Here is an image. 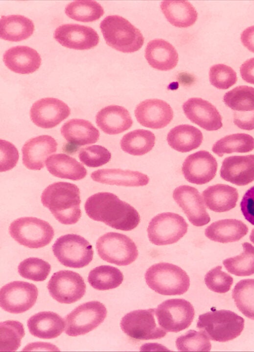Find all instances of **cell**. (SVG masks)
<instances>
[{"label":"cell","mask_w":254,"mask_h":352,"mask_svg":"<svg viewBox=\"0 0 254 352\" xmlns=\"http://www.w3.org/2000/svg\"><path fill=\"white\" fill-rule=\"evenodd\" d=\"M223 102L234 111V120L254 117V87L237 86L224 94Z\"/></svg>","instance_id":"4dcf8cb0"},{"label":"cell","mask_w":254,"mask_h":352,"mask_svg":"<svg viewBox=\"0 0 254 352\" xmlns=\"http://www.w3.org/2000/svg\"><path fill=\"white\" fill-rule=\"evenodd\" d=\"M240 72L242 79L247 83L254 84V58L246 60L241 65Z\"/></svg>","instance_id":"f907efd6"},{"label":"cell","mask_w":254,"mask_h":352,"mask_svg":"<svg viewBox=\"0 0 254 352\" xmlns=\"http://www.w3.org/2000/svg\"><path fill=\"white\" fill-rule=\"evenodd\" d=\"M221 269V266H217L209 270L205 275L204 282L211 291L219 293H224L230 290L233 283V278Z\"/></svg>","instance_id":"7dc6e473"},{"label":"cell","mask_w":254,"mask_h":352,"mask_svg":"<svg viewBox=\"0 0 254 352\" xmlns=\"http://www.w3.org/2000/svg\"><path fill=\"white\" fill-rule=\"evenodd\" d=\"M62 136L70 144L77 147L98 141L99 130L89 121L73 118L65 122L61 128Z\"/></svg>","instance_id":"83f0119b"},{"label":"cell","mask_w":254,"mask_h":352,"mask_svg":"<svg viewBox=\"0 0 254 352\" xmlns=\"http://www.w3.org/2000/svg\"><path fill=\"white\" fill-rule=\"evenodd\" d=\"M209 78L211 85L217 89L224 90L232 87L238 79L236 71L231 67L221 63L210 67Z\"/></svg>","instance_id":"f6af8a7d"},{"label":"cell","mask_w":254,"mask_h":352,"mask_svg":"<svg viewBox=\"0 0 254 352\" xmlns=\"http://www.w3.org/2000/svg\"><path fill=\"white\" fill-rule=\"evenodd\" d=\"M24 335V328L21 322L11 320L0 322V351H16Z\"/></svg>","instance_id":"b9f144b4"},{"label":"cell","mask_w":254,"mask_h":352,"mask_svg":"<svg viewBox=\"0 0 254 352\" xmlns=\"http://www.w3.org/2000/svg\"><path fill=\"white\" fill-rule=\"evenodd\" d=\"M52 250L55 256L64 266L81 268L92 260V245L81 235L69 234L59 237L54 242Z\"/></svg>","instance_id":"52a82bcc"},{"label":"cell","mask_w":254,"mask_h":352,"mask_svg":"<svg viewBox=\"0 0 254 352\" xmlns=\"http://www.w3.org/2000/svg\"><path fill=\"white\" fill-rule=\"evenodd\" d=\"M51 269V266L48 262L37 257L26 258L18 266V272L22 277L36 282L45 281Z\"/></svg>","instance_id":"7bdbcfd3"},{"label":"cell","mask_w":254,"mask_h":352,"mask_svg":"<svg viewBox=\"0 0 254 352\" xmlns=\"http://www.w3.org/2000/svg\"><path fill=\"white\" fill-rule=\"evenodd\" d=\"M187 118L207 131H215L223 125L222 118L216 108L200 98H191L183 105Z\"/></svg>","instance_id":"ffe728a7"},{"label":"cell","mask_w":254,"mask_h":352,"mask_svg":"<svg viewBox=\"0 0 254 352\" xmlns=\"http://www.w3.org/2000/svg\"><path fill=\"white\" fill-rule=\"evenodd\" d=\"M30 334L43 339L59 337L64 331L65 322L58 314L52 311H41L30 317L27 321Z\"/></svg>","instance_id":"484cf974"},{"label":"cell","mask_w":254,"mask_h":352,"mask_svg":"<svg viewBox=\"0 0 254 352\" xmlns=\"http://www.w3.org/2000/svg\"><path fill=\"white\" fill-rule=\"evenodd\" d=\"M203 134L197 128L189 124H181L168 132L167 140L173 149L186 153L197 149L203 141Z\"/></svg>","instance_id":"d6a6232c"},{"label":"cell","mask_w":254,"mask_h":352,"mask_svg":"<svg viewBox=\"0 0 254 352\" xmlns=\"http://www.w3.org/2000/svg\"><path fill=\"white\" fill-rule=\"evenodd\" d=\"M160 7L167 20L176 27H190L197 18L196 9L187 0H163Z\"/></svg>","instance_id":"836d02e7"},{"label":"cell","mask_w":254,"mask_h":352,"mask_svg":"<svg viewBox=\"0 0 254 352\" xmlns=\"http://www.w3.org/2000/svg\"><path fill=\"white\" fill-rule=\"evenodd\" d=\"M49 173L55 176L72 180H79L85 177V168L75 159L65 154H54L46 161Z\"/></svg>","instance_id":"1f68e13d"},{"label":"cell","mask_w":254,"mask_h":352,"mask_svg":"<svg viewBox=\"0 0 254 352\" xmlns=\"http://www.w3.org/2000/svg\"><path fill=\"white\" fill-rule=\"evenodd\" d=\"M93 180L102 184L124 186H142L147 185L149 177L138 171L120 169H105L91 174Z\"/></svg>","instance_id":"4316f807"},{"label":"cell","mask_w":254,"mask_h":352,"mask_svg":"<svg viewBox=\"0 0 254 352\" xmlns=\"http://www.w3.org/2000/svg\"><path fill=\"white\" fill-rule=\"evenodd\" d=\"M158 324L166 332L177 333L189 328L194 318L192 305L182 298L166 300L155 309Z\"/></svg>","instance_id":"7c38bea8"},{"label":"cell","mask_w":254,"mask_h":352,"mask_svg":"<svg viewBox=\"0 0 254 352\" xmlns=\"http://www.w3.org/2000/svg\"><path fill=\"white\" fill-rule=\"evenodd\" d=\"M176 346L181 352H209L211 345L207 336L201 331L190 330L179 337Z\"/></svg>","instance_id":"ee69618b"},{"label":"cell","mask_w":254,"mask_h":352,"mask_svg":"<svg viewBox=\"0 0 254 352\" xmlns=\"http://www.w3.org/2000/svg\"><path fill=\"white\" fill-rule=\"evenodd\" d=\"M70 114V109L64 102L57 98L47 97L33 103L30 117L37 126L49 129L57 126Z\"/></svg>","instance_id":"9a60e30c"},{"label":"cell","mask_w":254,"mask_h":352,"mask_svg":"<svg viewBox=\"0 0 254 352\" xmlns=\"http://www.w3.org/2000/svg\"><path fill=\"white\" fill-rule=\"evenodd\" d=\"M220 177L238 186H245L254 181V155L232 156L224 159L220 171Z\"/></svg>","instance_id":"7402d4cb"},{"label":"cell","mask_w":254,"mask_h":352,"mask_svg":"<svg viewBox=\"0 0 254 352\" xmlns=\"http://www.w3.org/2000/svg\"><path fill=\"white\" fill-rule=\"evenodd\" d=\"M217 162L209 152L200 150L189 155L183 163L182 172L185 179L198 185L206 184L216 175Z\"/></svg>","instance_id":"2e32d148"},{"label":"cell","mask_w":254,"mask_h":352,"mask_svg":"<svg viewBox=\"0 0 254 352\" xmlns=\"http://www.w3.org/2000/svg\"><path fill=\"white\" fill-rule=\"evenodd\" d=\"M243 251L239 255L223 260L228 272L237 276L254 274V246L248 242L242 244Z\"/></svg>","instance_id":"f35d334b"},{"label":"cell","mask_w":254,"mask_h":352,"mask_svg":"<svg viewBox=\"0 0 254 352\" xmlns=\"http://www.w3.org/2000/svg\"><path fill=\"white\" fill-rule=\"evenodd\" d=\"M254 149V138L246 133H235L217 141L212 151L219 157L232 153H248Z\"/></svg>","instance_id":"74e56055"},{"label":"cell","mask_w":254,"mask_h":352,"mask_svg":"<svg viewBox=\"0 0 254 352\" xmlns=\"http://www.w3.org/2000/svg\"><path fill=\"white\" fill-rule=\"evenodd\" d=\"M244 325L243 317L232 311L222 309L200 315L196 327L209 340L224 343L239 336Z\"/></svg>","instance_id":"3957f363"},{"label":"cell","mask_w":254,"mask_h":352,"mask_svg":"<svg viewBox=\"0 0 254 352\" xmlns=\"http://www.w3.org/2000/svg\"><path fill=\"white\" fill-rule=\"evenodd\" d=\"M78 157L86 166L97 168L108 163L111 159V153L102 146L94 145L82 148Z\"/></svg>","instance_id":"bcb514c9"},{"label":"cell","mask_w":254,"mask_h":352,"mask_svg":"<svg viewBox=\"0 0 254 352\" xmlns=\"http://www.w3.org/2000/svg\"><path fill=\"white\" fill-rule=\"evenodd\" d=\"M6 66L20 74H29L40 67L41 58L34 49L26 46H17L6 50L3 56Z\"/></svg>","instance_id":"603a6c76"},{"label":"cell","mask_w":254,"mask_h":352,"mask_svg":"<svg viewBox=\"0 0 254 352\" xmlns=\"http://www.w3.org/2000/svg\"><path fill=\"white\" fill-rule=\"evenodd\" d=\"M123 280V273L117 268L109 265H101L93 268L88 277L90 285L99 291L115 289Z\"/></svg>","instance_id":"8d00e7d4"},{"label":"cell","mask_w":254,"mask_h":352,"mask_svg":"<svg viewBox=\"0 0 254 352\" xmlns=\"http://www.w3.org/2000/svg\"><path fill=\"white\" fill-rule=\"evenodd\" d=\"M240 208L245 218L254 226V186L249 188L244 195Z\"/></svg>","instance_id":"681fc988"},{"label":"cell","mask_w":254,"mask_h":352,"mask_svg":"<svg viewBox=\"0 0 254 352\" xmlns=\"http://www.w3.org/2000/svg\"><path fill=\"white\" fill-rule=\"evenodd\" d=\"M0 172L13 169L17 164L19 153L16 147L11 142L5 140H0Z\"/></svg>","instance_id":"c3c4849f"},{"label":"cell","mask_w":254,"mask_h":352,"mask_svg":"<svg viewBox=\"0 0 254 352\" xmlns=\"http://www.w3.org/2000/svg\"><path fill=\"white\" fill-rule=\"evenodd\" d=\"M38 295V289L35 285L24 281H13L1 287L0 305L9 313H22L34 306Z\"/></svg>","instance_id":"4fadbf2b"},{"label":"cell","mask_w":254,"mask_h":352,"mask_svg":"<svg viewBox=\"0 0 254 352\" xmlns=\"http://www.w3.org/2000/svg\"><path fill=\"white\" fill-rule=\"evenodd\" d=\"M202 195L207 207L212 211L219 213L235 208L239 198L236 188L223 184L208 187L202 192Z\"/></svg>","instance_id":"f1b7e54d"},{"label":"cell","mask_w":254,"mask_h":352,"mask_svg":"<svg viewBox=\"0 0 254 352\" xmlns=\"http://www.w3.org/2000/svg\"><path fill=\"white\" fill-rule=\"evenodd\" d=\"M250 240L254 244V228L252 230L250 235Z\"/></svg>","instance_id":"db71d44e"},{"label":"cell","mask_w":254,"mask_h":352,"mask_svg":"<svg viewBox=\"0 0 254 352\" xmlns=\"http://www.w3.org/2000/svg\"><path fill=\"white\" fill-rule=\"evenodd\" d=\"M35 29L33 21L21 15L1 16L0 37L4 40L18 42L30 37Z\"/></svg>","instance_id":"e575fe53"},{"label":"cell","mask_w":254,"mask_h":352,"mask_svg":"<svg viewBox=\"0 0 254 352\" xmlns=\"http://www.w3.org/2000/svg\"><path fill=\"white\" fill-rule=\"evenodd\" d=\"M232 296L239 311L254 320V279L240 281L234 287Z\"/></svg>","instance_id":"60d3db41"},{"label":"cell","mask_w":254,"mask_h":352,"mask_svg":"<svg viewBox=\"0 0 254 352\" xmlns=\"http://www.w3.org/2000/svg\"><path fill=\"white\" fill-rule=\"evenodd\" d=\"M54 38L62 46L84 50L92 49L99 42V36L92 28L77 24H64L54 31Z\"/></svg>","instance_id":"ac0fdd59"},{"label":"cell","mask_w":254,"mask_h":352,"mask_svg":"<svg viewBox=\"0 0 254 352\" xmlns=\"http://www.w3.org/2000/svg\"><path fill=\"white\" fill-rule=\"evenodd\" d=\"M241 40L247 49L254 53V25L248 27L242 32Z\"/></svg>","instance_id":"816d5d0a"},{"label":"cell","mask_w":254,"mask_h":352,"mask_svg":"<svg viewBox=\"0 0 254 352\" xmlns=\"http://www.w3.org/2000/svg\"><path fill=\"white\" fill-rule=\"evenodd\" d=\"M155 136L151 131L136 129L125 134L120 141L122 149L133 156L143 155L155 145Z\"/></svg>","instance_id":"d590c367"},{"label":"cell","mask_w":254,"mask_h":352,"mask_svg":"<svg viewBox=\"0 0 254 352\" xmlns=\"http://www.w3.org/2000/svg\"><path fill=\"white\" fill-rule=\"evenodd\" d=\"M188 224L180 215L164 212L154 217L147 229L149 241L156 245H165L178 242L187 233Z\"/></svg>","instance_id":"8fae6325"},{"label":"cell","mask_w":254,"mask_h":352,"mask_svg":"<svg viewBox=\"0 0 254 352\" xmlns=\"http://www.w3.org/2000/svg\"><path fill=\"white\" fill-rule=\"evenodd\" d=\"M84 209L92 220L121 231H131L140 221V215L133 207L110 192H101L90 196Z\"/></svg>","instance_id":"6da1fadb"},{"label":"cell","mask_w":254,"mask_h":352,"mask_svg":"<svg viewBox=\"0 0 254 352\" xmlns=\"http://www.w3.org/2000/svg\"><path fill=\"white\" fill-rule=\"evenodd\" d=\"M248 226L236 219H224L212 223L205 230V235L209 239L226 243L237 241L248 233Z\"/></svg>","instance_id":"f546056e"},{"label":"cell","mask_w":254,"mask_h":352,"mask_svg":"<svg viewBox=\"0 0 254 352\" xmlns=\"http://www.w3.org/2000/svg\"><path fill=\"white\" fill-rule=\"evenodd\" d=\"M11 236L19 244L30 248L48 245L54 236V230L47 221L33 217L14 220L9 227Z\"/></svg>","instance_id":"8992f818"},{"label":"cell","mask_w":254,"mask_h":352,"mask_svg":"<svg viewBox=\"0 0 254 352\" xmlns=\"http://www.w3.org/2000/svg\"><path fill=\"white\" fill-rule=\"evenodd\" d=\"M144 277L148 287L162 295H181L188 291L190 286L187 273L181 267L169 263L151 266Z\"/></svg>","instance_id":"5b68a950"},{"label":"cell","mask_w":254,"mask_h":352,"mask_svg":"<svg viewBox=\"0 0 254 352\" xmlns=\"http://www.w3.org/2000/svg\"><path fill=\"white\" fill-rule=\"evenodd\" d=\"M65 13L73 20L90 22L98 20L103 15L104 10L96 1L75 0L66 6Z\"/></svg>","instance_id":"ab89813d"},{"label":"cell","mask_w":254,"mask_h":352,"mask_svg":"<svg viewBox=\"0 0 254 352\" xmlns=\"http://www.w3.org/2000/svg\"><path fill=\"white\" fill-rule=\"evenodd\" d=\"M155 309H139L126 314L120 323L123 332L136 341L160 339L167 332L156 322Z\"/></svg>","instance_id":"30bf717a"},{"label":"cell","mask_w":254,"mask_h":352,"mask_svg":"<svg viewBox=\"0 0 254 352\" xmlns=\"http://www.w3.org/2000/svg\"><path fill=\"white\" fill-rule=\"evenodd\" d=\"M86 288L82 276L70 270H61L54 273L47 285L53 298L65 304L80 300L86 293Z\"/></svg>","instance_id":"5bb4252c"},{"label":"cell","mask_w":254,"mask_h":352,"mask_svg":"<svg viewBox=\"0 0 254 352\" xmlns=\"http://www.w3.org/2000/svg\"><path fill=\"white\" fill-rule=\"evenodd\" d=\"M100 28L107 44L118 51L133 53L143 45L144 39L140 31L122 16H107L100 23Z\"/></svg>","instance_id":"277c9868"},{"label":"cell","mask_w":254,"mask_h":352,"mask_svg":"<svg viewBox=\"0 0 254 352\" xmlns=\"http://www.w3.org/2000/svg\"><path fill=\"white\" fill-rule=\"evenodd\" d=\"M134 115L141 125L152 129H160L171 122L173 118V111L165 101L150 99L137 105Z\"/></svg>","instance_id":"d6986e66"},{"label":"cell","mask_w":254,"mask_h":352,"mask_svg":"<svg viewBox=\"0 0 254 352\" xmlns=\"http://www.w3.org/2000/svg\"><path fill=\"white\" fill-rule=\"evenodd\" d=\"M145 57L152 67L163 71L173 69L179 60L175 47L162 39H155L147 43Z\"/></svg>","instance_id":"d4e9b609"},{"label":"cell","mask_w":254,"mask_h":352,"mask_svg":"<svg viewBox=\"0 0 254 352\" xmlns=\"http://www.w3.org/2000/svg\"><path fill=\"white\" fill-rule=\"evenodd\" d=\"M58 143L52 136L42 135L30 138L22 148V163L26 168L39 171L48 157L57 150Z\"/></svg>","instance_id":"44dd1931"},{"label":"cell","mask_w":254,"mask_h":352,"mask_svg":"<svg viewBox=\"0 0 254 352\" xmlns=\"http://www.w3.org/2000/svg\"><path fill=\"white\" fill-rule=\"evenodd\" d=\"M98 127L105 133L115 135L131 127L133 121L129 112L118 105H109L100 110L96 116Z\"/></svg>","instance_id":"cb8c5ba5"},{"label":"cell","mask_w":254,"mask_h":352,"mask_svg":"<svg viewBox=\"0 0 254 352\" xmlns=\"http://www.w3.org/2000/svg\"><path fill=\"white\" fill-rule=\"evenodd\" d=\"M96 250L103 260L118 266H127L137 258L138 252L134 241L122 234L109 232L96 241Z\"/></svg>","instance_id":"ba28073f"},{"label":"cell","mask_w":254,"mask_h":352,"mask_svg":"<svg viewBox=\"0 0 254 352\" xmlns=\"http://www.w3.org/2000/svg\"><path fill=\"white\" fill-rule=\"evenodd\" d=\"M173 197L194 226L201 227L210 221L202 198L195 188L183 185L176 188Z\"/></svg>","instance_id":"e0dca14e"},{"label":"cell","mask_w":254,"mask_h":352,"mask_svg":"<svg viewBox=\"0 0 254 352\" xmlns=\"http://www.w3.org/2000/svg\"><path fill=\"white\" fill-rule=\"evenodd\" d=\"M41 200L62 224H75L81 217L80 190L74 184L63 181L51 184L43 191Z\"/></svg>","instance_id":"7a4b0ae2"},{"label":"cell","mask_w":254,"mask_h":352,"mask_svg":"<svg viewBox=\"0 0 254 352\" xmlns=\"http://www.w3.org/2000/svg\"><path fill=\"white\" fill-rule=\"evenodd\" d=\"M78 148V147L68 143L64 146L63 150L66 153L71 154L75 153Z\"/></svg>","instance_id":"f5cc1de1"},{"label":"cell","mask_w":254,"mask_h":352,"mask_svg":"<svg viewBox=\"0 0 254 352\" xmlns=\"http://www.w3.org/2000/svg\"><path fill=\"white\" fill-rule=\"evenodd\" d=\"M107 315L105 306L98 301L82 303L65 317V333L72 337L85 335L103 323Z\"/></svg>","instance_id":"9c48e42d"}]
</instances>
